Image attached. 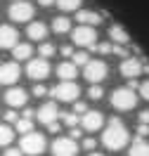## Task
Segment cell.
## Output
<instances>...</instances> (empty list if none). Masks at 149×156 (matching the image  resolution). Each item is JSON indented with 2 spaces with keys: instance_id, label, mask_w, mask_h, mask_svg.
<instances>
[{
  "instance_id": "obj_1",
  "label": "cell",
  "mask_w": 149,
  "mask_h": 156,
  "mask_svg": "<svg viewBox=\"0 0 149 156\" xmlns=\"http://www.w3.org/2000/svg\"><path fill=\"white\" fill-rule=\"evenodd\" d=\"M102 144L111 149V151H121L123 147L128 144V130L123 126V121L121 118H111L109 126L104 128V133H102Z\"/></svg>"
},
{
  "instance_id": "obj_2",
  "label": "cell",
  "mask_w": 149,
  "mask_h": 156,
  "mask_svg": "<svg viewBox=\"0 0 149 156\" xmlns=\"http://www.w3.org/2000/svg\"><path fill=\"white\" fill-rule=\"evenodd\" d=\"M45 147H48V142H45V135L43 133H29V135H21V142H19V149L24 151V154L29 156H38L45 151Z\"/></svg>"
},
{
  "instance_id": "obj_3",
  "label": "cell",
  "mask_w": 149,
  "mask_h": 156,
  "mask_svg": "<svg viewBox=\"0 0 149 156\" xmlns=\"http://www.w3.org/2000/svg\"><path fill=\"white\" fill-rule=\"evenodd\" d=\"M137 104V95L133 92L130 88H119L111 92V107L119 109V111H130V109H135Z\"/></svg>"
},
{
  "instance_id": "obj_4",
  "label": "cell",
  "mask_w": 149,
  "mask_h": 156,
  "mask_svg": "<svg viewBox=\"0 0 149 156\" xmlns=\"http://www.w3.org/2000/svg\"><path fill=\"white\" fill-rule=\"evenodd\" d=\"M50 95L59 102H76V97L80 95V88L76 85V80H62L59 85L50 90Z\"/></svg>"
},
{
  "instance_id": "obj_5",
  "label": "cell",
  "mask_w": 149,
  "mask_h": 156,
  "mask_svg": "<svg viewBox=\"0 0 149 156\" xmlns=\"http://www.w3.org/2000/svg\"><path fill=\"white\" fill-rule=\"evenodd\" d=\"M83 76L85 80H90V85H99L107 78V64L102 59H90V64L83 69Z\"/></svg>"
},
{
  "instance_id": "obj_6",
  "label": "cell",
  "mask_w": 149,
  "mask_h": 156,
  "mask_svg": "<svg viewBox=\"0 0 149 156\" xmlns=\"http://www.w3.org/2000/svg\"><path fill=\"white\" fill-rule=\"evenodd\" d=\"M73 43L80 48H95L97 45V31L92 26H78L73 29Z\"/></svg>"
},
{
  "instance_id": "obj_7",
  "label": "cell",
  "mask_w": 149,
  "mask_h": 156,
  "mask_svg": "<svg viewBox=\"0 0 149 156\" xmlns=\"http://www.w3.org/2000/svg\"><path fill=\"white\" fill-rule=\"evenodd\" d=\"M26 76L33 78V80H43V78H48L50 76V64H48V59H31L29 64H26Z\"/></svg>"
},
{
  "instance_id": "obj_8",
  "label": "cell",
  "mask_w": 149,
  "mask_h": 156,
  "mask_svg": "<svg viewBox=\"0 0 149 156\" xmlns=\"http://www.w3.org/2000/svg\"><path fill=\"white\" fill-rule=\"evenodd\" d=\"M52 154L55 156H76L78 154V144L71 137H57L52 142Z\"/></svg>"
},
{
  "instance_id": "obj_9",
  "label": "cell",
  "mask_w": 149,
  "mask_h": 156,
  "mask_svg": "<svg viewBox=\"0 0 149 156\" xmlns=\"http://www.w3.org/2000/svg\"><path fill=\"white\" fill-rule=\"evenodd\" d=\"M33 17V5L26 2V0H19V2H12L10 7V19L12 21H29Z\"/></svg>"
},
{
  "instance_id": "obj_10",
  "label": "cell",
  "mask_w": 149,
  "mask_h": 156,
  "mask_svg": "<svg viewBox=\"0 0 149 156\" xmlns=\"http://www.w3.org/2000/svg\"><path fill=\"white\" fill-rule=\"evenodd\" d=\"M59 109H57V104L55 102H48V104H43V107L38 109V114H36V118H38L40 123H45V126H52V123H57V118H59Z\"/></svg>"
},
{
  "instance_id": "obj_11",
  "label": "cell",
  "mask_w": 149,
  "mask_h": 156,
  "mask_svg": "<svg viewBox=\"0 0 149 156\" xmlns=\"http://www.w3.org/2000/svg\"><path fill=\"white\" fill-rule=\"evenodd\" d=\"M19 76H21V71H19V64H17V62H7V64L0 66V83H2V85H14Z\"/></svg>"
},
{
  "instance_id": "obj_12",
  "label": "cell",
  "mask_w": 149,
  "mask_h": 156,
  "mask_svg": "<svg viewBox=\"0 0 149 156\" xmlns=\"http://www.w3.org/2000/svg\"><path fill=\"white\" fill-rule=\"evenodd\" d=\"M142 71H144V69H142V59H137V57H128V59L121 62V73L128 78V80L137 78Z\"/></svg>"
},
{
  "instance_id": "obj_13",
  "label": "cell",
  "mask_w": 149,
  "mask_h": 156,
  "mask_svg": "<svg viewBox=\"0 0 149 156\" xmlns=\"http://www.w3.org/2000/svg\"><path fill=\"white\" fill-rule=\"evenodd\" d=\"M17 38H19L17 29H12V26H7V24L0 26V48L2 50H14L17 45H19Z\"/></svg>"
},
{
  "instance_id": "obj_14",
  "label": "cell",
  "mask_w": 149,
  "mask_h": 156,
  "mask_svg": "<svg viewBox=\"0 0 149 156\" xmlns=\"http://www.w3.org/2000/svg\"><path fill=\"white\" fill-rule=\"evenodd\" d=\"M102 126H104V116H102L99 111H88L85 116H80V128L88 130V133H95V130H99Z\"/></svg>"
},
{
  "instance_id": "obj_15",
  "label": "cell",
  "mask_w": 149,
  "mask_h": 156,
  "mask_svg": "<svg viewBox=\"0 0 149 156\" xmlns=\"http://www.w3.org/2000/svg\"><path fill=\"white\" fill-rule=\"evenodd\" d=\"M26 99H29V95H26V90H24V88H10L7 92H5V102H7L12 109L24 107Z\"/></svg>"
},
{
  "instance_id": "obj_16",
  "label": "cell",
  "mask_w": 149,
  "mask_h": 156,
  "mask_svg": "<svg viewBox=\"0 0 149 156\" xmlns=\"http://www.w3.org/2000/svg\"><path fill=\"white\" fill-rule=\"evenodd\" d=\"M76 19H78L83 26H97V24H102V14H99V12H92V10H78Z\"/></svg>"
},
{
  "instance_id": "obj_17",
  "label": "cell",
  "mask_w": 149,
  "mask_h": 156,
  "mask_svg": "<svg viewBox=\"0 0 149 156\" xmlns=\"http://www.w3.org/2000/svg\"><path fill=\"white\" fill-rule=\"evenodd\" d=\"M109 38H111V43H116V45H126V43H130L128 31L123 29V26H119V24H111V26H109Z\"/></svg>"
},
{
  "instance_id": "obj_18",
  "label": "cell",
  "mask_w": 149,
  "mask_h": 156,
  "mask_svg": "<svg viewBox=\"0 0 149 156\" xmlns=\"http://www.w3.org/2000/svg\"><path fill=\"white\" fill-rule=\"evenodd\" d=\"M57 76L62 80H73V78L78 76V66L73 62H62L59 66H57Z\"/></svg>"
},
{
  "instance_id": "obj_19",
  "label": "cell",
  "mask_w": 149,
  "mask_h": 156,
  "mask_svg": "<svg viewBox=\"0 0 149 156\" xmlns=\"http://www.w3.org/2000/svg\"><path fill=\"white\" fill-rule=\"evenodd\" d=\"M128 156H149V142L142 137H135V142L130 144Z\"/></svg>"
},
{
  "instance_id": "obj_20",
  "label": "cell",
  "mask_w": 149,
  "mask_h": 156,
  "mask_svg": "<svg viewBox=\"0 0 149 156\" xmlns=\"http://www.w3.org/2000/svg\"><path fill=\"white\" fill-rule=\"evenodd\" d=\"M26 33H29V38H33V40H43L48 36V29H45V24H40V21H31Z\"/></svg>"
},
{
  "instance_id": "obj_21",
  "label": "cell",
  "mask_w": 149,
  "mask_h": 156,
  "mask_svg": "<svg viewBox=\"0 0 149 156\" xmlns=\"http://www.w3.org/2000/svg\"><path fill=\"white\" fill-rule=\"evenodd\" d=\"M31 55H33V48H31L29 43H19L17 48L12 50V57L17 59V62H21V59H29L31 62Z\"/></svg>"
},
{
  "instance_id": "obj_22",
  "label": "cell",
  "mask_w": 149,
  "mask_h": 156,
  "mask_svg": "<svg viewBox=\"0 0 149 156\" xmlns=\"http://www.w3.org/2000/svg\"><path fill=\"white\" fill-rule=\"evenodd\" d=\"M52 31H55V33H69L71 31V19H66V17H55V19H52Z\"/></svg>"
},
{
  "instance_id": "obj_23",
  "label": "cell",
  "mask_w": 149,
  "mask_h": 156,
  "mask_svg": "<svg viewBox=\"0 0 149 156\" xmlns=\"http://www.w3.org/2000/svg\"><path fill=\"white\" fill-rule=\"evenodd\" d=\"M14 140V130L10 126H0V147H7Z\"/></svg>"
},
{
  "instance_id": "obj_24",
  "label": "cell",
  "mask_w": 149,
  "mask_h": 156,
  "mask_svg": "<svg viewBox=\"0 0 149 156\" xmlns=\"http://www.w3.org/2000/svg\"><path fill=\"white\" fill-rule=\"evenodd\" d=\"M80 2H83V0H57V7L64 10V12H71V10H78Z\"/></svg>"
},
{
  "instance_id": "obj_25",
  "label": "cell",
  "mask_w": 149,
  "mask_h": 156,
  "mask_svg": "<svg viewBox=\"0 0 149 156\" xmlns=\"http://www.w3.org/2000/svg\"><path fill=\"white\" fill-rule=\"evenodd\" d=\"M17 133H21V135L33 133V121H29V118H19V121H17Z\"/></svg>"
},
{
  "instance_id": "obj_26",
  "label": "cell",
  "mask_w": 149,
  "mask_h": 156,
  "mask_svg": "<svg viewBox=\"0 0 149 156\" xmlns=\"http://www.w3.org/2000/svg\"><path fill=\"white\" fill-rule=\"evenodd\" d=\"M38 55H40L43 59L52 57V55H55V45H52V43H40V48H38Z\"/></svg>"
},
{
  "instance_id": "obj_27",
  "label": "cell",
  "mask_w": 149,
  "mask_h": 156,
  "mask_svg": "<svg viewBox=\"0 0 149 156\" xmlns=\"http://www.w3.org/2000/svg\"><path fill=\"white\" fill-rule=\"evenodd\" d=\"M62 121H64V123H66V126L69 128H76L80 123V118H78V114H73V111H71V114H62Z\"/></svg>"
},
{
  "instance_id": "obj_28",
  "label": "cell",
  "mask_w": 149,
  "mask_h": 156,
  "mask_svg": "<svg viewBox=\"0 0 149 156\" xmlns=\"http://www.w3.org/2000/svg\"><path fill=\"white\" fill-rule=\"evenodd\" d=\"M73 64H76V66H88L90 64V57H88V52H76V55H73Z\"/></svg>"
},
{
  "instance_id": "obj_29",
  "label": "cell",
  "mask_w": 149,
  "mask_h": 156,
  "mask_svg": "<svg viewBox=\"0 0 149 156\" xmlns=\"http://www.w3.org/2000/svg\"><path fill=\"white\" fill-rule=\"evenodd\" d=\"M92 52H99V55H109V52H114V43H97L95 48H90Z\"/></svg>"
},
{
  "instance_id": "obj_30",
  "label": "cell",
  "mask_w": 149,
  "mask_h": 156,
  "mask_svg": "<svg viewBox=\"0 0 149 156\" xmlns=\"http://www.w3.org/2000/svg\"><path fill=\"white\" fill-rule=\"evenodd\" d=\"M88 97H90V99H102V97H104V90L99 88V85H90Z\"/></svg>"
},
{
  "instance_id": "obj_31",
  "label": "cell",
  "mask_w": 149,
  "mask_h": 156,
  "mask_svg": "<svg viewBox=\"0 0 149 156\" xmlns=\"http://www.w3.org/2000/svg\"><path fill=\"white\" fill-rule=\"evenodd\" d=\"M80 147H83V149H88L90 154H92V151H95V147H97V142H95L92 137H85V140L80 142Z\"/></svg>"
},
{
  "instance_id": "obj_32",
  "label": "cell",
  "mask_w": 149,
  "mask_h": 156,
  "mask_svg": "<svg viewBox=\"0 0 149 156\" xmlns=\"http://www.w3.org/2000/svg\"><path fill=\"white\" fill-rule=\"evenodd\" d=\"M73 114H80V116H85V114H88V107H85V102H76V104H73Z\"/></svg>"
},
{
  "instance_id": "obj_33",
  "label": "cell",
  "mask_w": 149,
  "mask_h": 156,
  "mask_svg": "<svg viewBox=\"0 0 149 156\" xmlns=\"http://www.w3.org/2000/svg\"><path fill=\"white\" fill-rule=\"evenodd\" d=\"M114 55H119V57H126V59H128V50L123 48V45H116V43H114Z\"/></svg>"
},
{
  "instance_id": "obj_34",
  "label": "cell",
  "mask_w": 149,
  "mask_h": 156,
  "mask_svg": "<svg viewBox=\"0 0 149 156\" xmlns=\"http://www.w3.org/2000/svg\"><path fill=\"white\" fill-rule=\"evenodd\" d=\"M5 121H7V123H17V121H19V118H17V111H14V109L5 111Z\"/></svg>"
},
{
  "instance_id": "obj_35",
  "label": "cell",
  "mask_w": 149,
  "mask_h": 156,
  "mask_svg": "<svg viewBox=\"0 0 149 156\" xmlns=\"http://www.w3.org/2000/svg\"><path fill=\"white\" fill-rule=\"evenodd\" d=\"M33 95H36V97H43V95H48V88H45V85H33Z\"/></svg>"
},
{
  "instance_id": "obj_36",
  "label": "cell",
  "mask_w": 149,
  "mask_h": 156,
  "mask_svg": "<svg viewBox=\"0 0 149 156\" xmlns=\"http://www.w3.org/2000/svg\"><path fill=\"white\" fill-rule=\"evenodd\" d=\"M140 95H142V97L149 102V80H144V83H142V88H140Z\"/></svg>"
},
{
  "instance_id": "obj_37",
  "label": "cell",
  "mask_w": 149,
  "mask_h": 156,
  "mask_svg": "<svg viewBox=\"0 0 149 156\" xmlns=\"http://www.w3.org/2000/svg\"><path fill=\"white\" fill-rule=\"evenodd\" d=\"M69 137H71V140H80V137H83V130H80V128H71Z\"/></svg>"
},
{
  "instance_id": "obj_38",
  "label": "cell",
  "mask_w": 149,
  "mask_h": 156,
  "mask_svg": "<svg viewBox=\"0 0 149 156\" xmlns=\"http://www.w3.org/2000/svg\"><path fill=\"white\" fill-rule=\"evenodd\" d=\"M144 135H149V126H142V123H140V126H137V137L144 140Z\"/></svg>"
},
{
  "instance_id": "obj_39",
  "label": "cell",
  "mask_w": 149,
  "mask_h": 156,
  "mask_svg": "<svg viewBox=\"0 0 149 156\" xmlns=\"http://www.w3.org/2000/svg\"><path fill=\"white\" fill-rule=\"evenodd\" d=\"M62 55H64V57H73L76 52H73V48H71V45H64V48H62Z\"/></svg>"
},
{
  "instance_id": "obj_40",
  "label": "cell",
  "mask_w": 149,
  "mask_h": 156,
  "mask_svg": "<svg viewBox=\"0 0 149 156\" xmlns=\"http://www.w3.org/2000/svg\"><path fill=\"white\" fill-rule=\"evenodd\" d=\"M38 111H33V109H24V114H21V118H29V121H33V116H36Z\"/></svg>"
},
{
  "instance_id": "obj_41",
  "label": "cell",
  "mask_w": 149,
  "mask_h": 156,
  "mask_svg": "<svg viewBox=\"0 0 149 156\" xmlns=\"http://www.w3.org/2000/svg\"><path fill=\"white\" fill-rule=\"evenodd\" d=\"M140 123H142V126H149V111H140Z\"/></svg>"
},
{
  "instance_id": "obj_42",
  "label": "cell",
  "mask_w": 149,
  "mask_h": 156,
  "mask_svg": "<svg viewBox=\"0 0 149 156\" xmlns=\"http://www.w3.org/2000/svg\"><path fill=\"white\" fill-rule=\"evenodd\" d=\"M21 154H24L21 149H5V154H2V156H21Z\"/></svg>"
},
{
  "instance_id": "obj_43",
  "label": "cell",
  "mask_w": 149,
  "mask_h": 156,
  "mask_svg": "<svg viewBox=\"0 0 149 156\" xmlns=\"http://www.w3.org/2000/svg\"><path fill=\"white\" fill-rule=\"evenodd\" d=\"M128 88L133 90V92H135V90H140V88H142V83H137V80L133 78V80H128Z\"/></svg>"
},
{
  "instance_id": "obj_44",
  "label": "cell",
  "mask_w": 149,
  "mask_h": 156,
  "mask_svg": "<svg viewBox=\"0 0 149 156\" xmlns=\"http://www.w3.org/2000/svg\"><path fill=\"white\" fill-rule=\"evenodd\" d=\"M59 123H52V126H48V130H50V133H59Z\"/></svg>"
},
{
  "instance_id": "obj_45",
  "label": "cell",
  "mask_w": 149,
  "mask_h": 156,
  "mask_svg": "<svg viewBox=\"0 0 149 156\" xmlns=\"http://www.w3.org/2000/svg\"><path fill=\"white\" fill-rule=\"evenodd\" d=\"M40 5H43V7H50V5H52V2H57V0H38Z\"/></svg>"
},
{
  "instance_id": "obj_46",
  "label": "cell",
  "mask_w": 149,
  "mask_h": 156,
  "mask_svg": "<svg viewBox=\"0 0 149 156\" xmlns=\"http://www.w3.org/2000/svg\"><path fill=\"white\" fill-rule=\"evenodd\" d=\"M88 156H104V154H99V151H92V154H88Z\"/></svg>"
},
{
  "instance_id": "obj_47",
  "label": "cell",
  "mask_w": 149,
  "mask_h": 156,
  "mask_svg": "<svg viewBox=\"0 0 149 156\" xmlns=\"http://www.w3.org/2000/svg\"><path fill=\"white\" fill-rule=\"evenodd\" d=\"M14 2H19V0H14Z\"/></svg>"
}]
</instances>
